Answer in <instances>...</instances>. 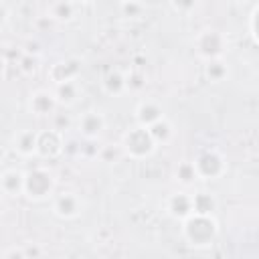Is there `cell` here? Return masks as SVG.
Listing matches in <instances>:
<instances>
[{
    "label": "cell",
    "instance_id": "obj_1",
    "mask_svg": "<svg viewBox=\"0 0 259 259\" xmlns=\"http://www.w3.org/2000/svg\"><path fill=\"white\" fill-rule=\"evenodd\" d=\"M219 233V223L214 214L192 212L182 221V235L192 247H208Z\"/></svg>",
    "mask_w": 259,
    "mask_h": 259
},
{
    "label": "cell",
    "instance_id": "obj_2",
    "mask_svg": "<svg viewBox=\"0 0 259 259\" xmlns=\"http://www.w3.org/2000/svg\"><path fill=\"white\" fill-rule=\"evenodd\" d=\"M121 148H123V154L134 158V160H146L154 154L156 150V142L152 140L148 127L136 123L134 127H130L123 138H121Z\"/></svg>",
    "mask_w": 259,
    "mask_h": 259
},
{
    "label": "cell",
    "instance_id": "obj_3",
    "mask_svg": "<svg viewBox=\"0 0 259 259\" xmlns=\"http://www.w3.org/2000/svg\"><path fill=\"white\" fill-rule=\"evenodd\" d=\"M55 176L47 168H34L30 172H24V194L30 200H45L55 192Z\"/></svg>",
    "mask_w": 259,
    "mask_h": 259
},
{
    "label": "cell",
    "instance_id": "obj_4",
    "mask_svg": "<svg viewBox=\"0 0 259 259\" xmlns=\"http://www.w3.org/2000/svg\"><path fill=\"white\" fill-rule=\"evenodd\" d=\"M227 36L217 28H204L194 36V51L200 59H219L227 51Z\"/></svg>",
    "mask_w": 259,
    "mask_h": 259
},
{
    "label": "cell",
    "instance_id": "obj_5",
    "mask_svg": "<svg viewBox=\"0 0 259 259\" xmlns=\"http://www.w3.org/2000/svg\"><path fill=\"white\" fill-rule=\"evenodd\" d=\"M192 164L196 168L198 178H202V180H214V178H221L227 172L225 156L214 148H208V150L200 152Z\"/></svg>",
    "mask_w": 259,
    "mask_h": 259
},
{
    "label": "cell",
    "instance_id": "obj_6",
    "mask_svg": "<svg viewBox=\"0 0 259 259\" xmlns=\"http://www.w3.org/2000/svg\"><path fill=\"white\" fill-rule=\"evenodd\" d=\"M53 212L59 219H65V221L77 219L83 212V200L77 192H71V190L61 192L53 198Z\"/></svg>",
    "mask_w": 259,
    "mask_h": 259
},
{
    "label": "cell",
    "instance_id": "obj_7",
    "mask_svg": "<svg viewBox=\"0 0 259 259\" xmlns=\"http://www.w3.org/2000/svg\"><path fill=\"white\" fill-rule=\"evenodd\" d=\"M63 142L65 136L59 134L57 130H42L36 136V154L40 158H55L59 154H63Z\"/></svg>",
    "mask_w": 259,
    "mask_h": 259
},
{
    "label": "cell",
    "instance_id": "obj_8",
    "mask_svg": "<svg viewBox=\"0 0 259 259\" xmlns=\"http://www.w3.org/2000/svg\"><path fill=\"white\" fill-rule=\"evenodd\" d=\"M81 73V61L77 57H69L65 61H57L55 65H51L49 69V79L57 85V83H65V81H73L77 79Z\"/></svg>",
    "mask_w": 259,
    "mask_h": 259
},
{
    "label": "cell",
    "instance_id": "obj_9",
    "mask_svg": "<svg viewBox=\"0 0 259 259\" xmlns=\"http://www.w3.org/2000/svg\"><path fill=\"white\" fill-rule=\"evenodd\" d=\"M28 109L38 115V117H45V115H51L55 109H57V99L53 95V91H47V89H36L34 93H30V99H28Z\"/></svg>",
    "mask_w": 259,
    "mask_h": 259
},
{
    "label": "cell",
    "instance_id": "obj_10",
    "mask_svg": "<svg viewBox=\"0 0 259 259\" xmlns=\"http://www.w3.org/2000/svg\"><path fill=\"white\" fill-rule=\"evenodd\" d=\"M77 130L83 138H99L101 132L105 130V117L99 111H85L79 121H77Z\"/></svg>",
    "mask_w": 259,
    "mask_h": 259
},
{
    "label": "cell",
    "instance_id": "obj_11",
    "mask_svg": "<svg viewBox=\"0 0 259 259\" xmlns=\"http://www.w3.org/2000/svg\"><path fill=\"white\" fill-rule=\"evenodd\" d=\"M0 194L20 196L24 194V172L16 168H8L0 174Z\"/></svg>",
    "mask_w": 259,
    "mask_h": 259
},
{
    "label": "cell",
    "instance_id": "obj_12",
    "mask_svg": "<svg viewBox=\"0 0 259 259\" xmlns=\"http://www.w3.org/2000/svg\"><path fill=\"white\" fill-rule=\"evenodd\" d=\"M36 136H38L36 130H20V132H16L14 138H12L14 152L18 156H22V158L34 156L36 154Z\"/></svg>",
    "mask_w": 259,
    "mask_h": 259
},
{
    "label": "cell",
    "instance_id": "obj_13",
    "mask_svg": "<svg viewBox=\"0 0 259 259\" xmlns=\"http://www.w3.org/2000/svg\"><path fill=\"white\" fill-rule=\"evenodd\" d=\"M166 208L170 212V217L184 221L188 214H192V198L188 192H174L168 196L166 200Z\"/></svg>",
    "mask_w": 259,
    "mask_h": 259
},
{
    "label": "cell",
    "instance_id": "obj_14",
    "mask_svg": "<svg viewBox=\"0 0 259 259\" xmlns=\"http://www.w3.org/2000/svg\"><path fill=\"white\" fill-rule=\"evenodd\" d=\"M53 95L57 99V105H63V107L75 105L77 99H79V95H81V89H79L77 79L65 81V83H57L55 89H53Z\"/></svg>",
    "mask_w": 259,
    "mask_h": 259
},
{
    "label": "cell",
    "instance_id": "obj_15",
    "mask_svg": "<svg viewBox=\"0 0 259 259\" xmlns=\"http://www.w3.org/2000/svg\"><path fill=\"white\" fill-rule=\"evenodd\" d=\"M134 113H136V121H138L140 125H144V127H148V125H152L154 121H158L160 117H164L162 107H160L156 101H152V99L140 101Z\"/></svg>",
    "mask_w": 259,
    "mask_h": 259
},
{
    "label": "cell",
    "instance_id": "obj_16",
    "mask_svg": "<svg viewBox=\"0 0 259 259\" xmlns=\"http://www.w3.org/2000/svg\"><path fill=\"white\" fill-rule=\"evenodd\" d=\"M101 87H103V91H105L107 95H111V97H117V95L125 93V73H121V71H117V69L109 71V73L103 77Z\"/></svg>",
    "mask_w": 259,
    "mask_h": 259
},
{
    "label": "cell",
    "instance_id": "obj_17",
    "mask_svg": "<svg viewBox=\"0 0 259 259\" xmlns=\"http://www.w3.org/2000/svg\"><path fill=\"white\" fill-rule=\"evenodd\" d=\"M148 132H150L152 140L156 142V146L158 144H162V146L168 144L172 140V136H174V127H172V123L166 117H160L158 121H154L152 125H148Z\"/></svg>",
    "mask_w": 259,
    "mask_h": 259
},
{
    "label": "cell",
    "instance_id": "obj_18",
    "mask_svg": "<svg viewBox=\"0 0 259 259\" xmlns=\"http://www.w3.org/2000/svg\"><path fill=\"white\" fill-rule=\"evenodd\" d=\"M192 198V212H198V214H214L217 210V198L206 192V190H200L196 194H190Z\"/></svg>",
    "mask_w": 259,
    "mask_h": 259
},
{
    "label": "cell",
    "instance_id": "obj_19",
    "mask_svg": "<svg viewBox=\"0 0 259 259\" xmlns=\"http://www.w3.org/2000/svg\"><path fill=\"white\" fill-rule=\"evenodd\" d=\"M49 16L55 22H69L75 16V2L73 0H55L49 8Z\"/></svg>",
    "mask_w": 259,
    "mask_h": 259
},
{
    "label": "cell",
    "instance_id": "obj_20",
    "mask_svg": "<svg viewBox=\"0 0 259 259\" xmlns=\"http://www.w3.org/2000/svg\"><path fill=\"white\" fill-rule=\"evenodd\" d=\"M204 75H206V79H208L210 83H221V81H225V79L229 77V67H227V63L223 61V57H219V59H208L206 65H204Z\"/></svg>",
    "mask_w": 259,
    "mask_h": 259
},
{
    "label": "cell",
    "instance_id": "obj_21",
    "mask_svg": "<svg viewBox=\"0 0 259 259\" xmlns=\"http://www.w3.org/2000/svg\"><path fill=\"white\" fill-rule=\"evenodd\" d=\"M176 180H178L180 184H184V186L194 184V182L198 180V174H196L194 164H192V162H188V160L180 162V164L176 166Z\"/></svg>",
    "mask_w": 259,
    "mask_h": 259
},
{
    "label": "cell",
    "instance_id": "obj_22",
    "mask_svg": "<svg viewBox=\"0 0 259 259\" xmlns=\"http://www.w3.org/2000/svg\"><path fill=\"white\" fill-rule=\"evenodd\" d=\"M121 156H125L121 144H107V146L99 148V156L97 158L101 162H105V164H115V162L121 160Z\"/></svg>",
    "mask_w": 259,
    "mask_h": 259
},
{
    "label": "cell",
    "instance_id": "obj_23",
    "mask_svg": "<svg viewBox=\"0 0 259 259\" xmlns=\"http://www.w3.org/2000/svg\"><path fill=\"white\" fill-rule=\"evenodd\" d=\"M144 87H146V75L140 69H132L130 73H125V91L140 93Z\"/></svg>",
    "mask_w": 259,
    "mask_h": 259
},
{
    "label": "cell",
    "instance_id": "obj_24",
    "mask_svg": "<svg viewBox=\"0 0 259 259\" xmlns=\"http://www.w3.org/2000/svg\"><path fill=\"white\" fill-rule=\"evenodd\" d=\"M99 142L97 138H83L81 148H79V158L83 160H95L99 156Z\"/></svg>",
    "mask_w": 259,
    "mask_h": 259
},
{
    "label": "cell",
    "instance_id": "obj_25",
    "mask_svg": "<svg viewBox=\"0 0 259 259\" xmlns=\"http://www.w3.org/2000/svg\"><path fill=\"white\" fill-rule=\"evenodd\" d=\"M71 125H73V119L69 117V113H65V111H57V109L51 113V127L57 130L59 134L65 136V132L71 130Z\"/></svg>",
    "mask_w": 259,
    "mask_h": 259
},
{
    "label": "cell",
    "instance_id": "obj_26",
    "mask_svg": "<svg viewBox=\"0 0 259 259\" xmlns=\"http://www.w3.org/2000/svg\"><path fill=\"white\" fill-rule=\"evenodd\" d=\"M18 69H20L24 75H34L36 69H38V55L22 53L20 59H18Z\"/></svg>",
    "mask_w": 259,
    "mask_h": 259
},
{
    "label": "cell",
    "instance_id": "obj_27",
    "mask_svg": "<svg viewBox=\"0 0 259 259\" xmlns=\"http://www.w3.org/2000/svg\"><path fill=\"white\" fill-rule=\"evenodd\" d=\"M119 8H121V14H123L125 18H138V16H142V12H144L142 0H123V2L119 4Z\"/></svg>",
    "mask_w": 259,
    "mask_h": 259
},
{
    "label": "cell",
    "instance_id": "obj_28",
    "mask_svg": "<svg viewBox=\"0 0 259 259\" xmlns=\"http://www.w3.org/2000/svg\"><path fill=\"white\" fill-rule=\"evenodd\" d=\"M257 12H259V8L253 6L251 8V14H249V36H251L253 45L259 42V38H257Z\"/></svg>",
    "mask_w": 259,
    "mask_h": 259
},
{
    "label": "cell",
    "instance_id": "obj_29",
    "mask_svg": "<svg viewBox=\"0 0 259 259\" xmlns=\"http://www.w3.org/2000/svg\"><path fill=\"white\" fill-rule=\"evenodd\" d=\"M79 148H81V142L79 140H65L63 142V154L65 156L79 158Z\"/></svg>",
    "mask_w": 259,
    "mask_h": 259
},
{
    "label": "cell",
    "instance_id": "obj_30",
    "mask_svg": "<svg viewBox=\"0 0 259 259\" xmlns=\"http://www.w3.org/2000/svg\"><path fill=\"white\" fill-rule=\"evenodd\" d=\"M170 4H172V8L178 10V12H190V10L198 4V0H170Z\"/></svg>",
    "mask_w": 259,
    "mask_h": 259
},
{
    "label": "cell",
    "instance_id": "obj_31",
    "mask_svg": "<svg viewBox=\"0 0 259 259\" xmlns=\"http://www.w3.org/2000/svg\"><path fill=\"white\" fill-rule=\"evenodd\" d=\"M53 24H55V20H53L49 14L38 16V18L34 20V26H36L38 30H51V28H53Z\"/></svg>",
    "mask_w": 259,
    "mask_h": 259
},
{
    "label": "cell",
    "instance_id": "obj_32",
    "mask_svg": "<svg viewBox=\"0 0 259 259\" xmlns=\"http://www.w3.org/2000/svg\"><path fill=\"white\" fill-rule=\"evenodd\" d=\"M2 255H4V257H26V255H24V249H20V247H10V249H6Z\"/></svg>",
    "mask_w": 259,
    "mask_h": 259
},
{
    "label": "cell",
    "instance_id": "obj_33",
    "mask_svg": "<svg viewBox=\"0 0 259 259\" xmlns=\"http://www.w3.org/2000/svg\"><path fill=\"white\" fill-rule=\"evenodd\" d=\"M24 47H26V49H24V53H28V55H38V53H40V45H38V42H34V40H28Z\"/></svg>",
    "mask_w": 259,
    "mask_h": 259
},
{
    "label": "cell",
    "instance_id": "obj_34",
    "mask_svg": "<svg viewBox=\"0 0 259 259\" xmlns=\"http://www.w3.org/2000/svg\"><path fill=\"white\" fill-rule=\"evenodd\" d=\"M6 20H8V10H6L4 4H0V26H2Z\"/></svg>",
    "mask_w": 259,
    "mask_h": 259
},
{
    "label": "cell",
    "instance_id": "obj_35",
    "mask_svg": "<svg viewBox=\"0 0 259 259\" xmlns=\"http://www.w3.org/2000/svg\"><path fill=\"white\" fill-rule=\"evenodd\" d=\"M2 214H4V200L0 198V217H2Z\"/></svg>",
    "mask_w": 259,
    "mask_h": 259
},
{
    "label": "cell",
    "instance_id": "obj_36",
    "mask_svg": "<svg viewBox=\"0 0 259 259\" xmlns=\"http://www.w3.org/2000/svg\"><path fill=\"white\" fill-rule=\"evenodd\" d=\"M2 69H4V59H0V75H2Z\"/></svg>",
    "mask_w": 259,
    "mask_h": 259
},
{
    "label": "cell",
    "instance_id": "obj_37",
    "mask_svg": "<svg viewBox=\"0 0 259 259\" xmlns=\"http://www.w3.org/2000/svg\"><path fill=\"white\" fill-rule=\"evenodd\" d=\"M235 2H239V4H247V2H251V0H235Z\"/></svg>",
    "mask_w": 259,
    "mask_h": 259
},
{
    "label": "cell",
    "instance_id": "obj_38",
    "mask_svg": "<svg viewBox=\"0 0 259 259\" xmlns=\"http://www.w3.org/2000/svg\"><path fill=\"white\" fill-rule=\"evenodd\" d=\"M0 160H2V150H0Z\"/></svg>",
    "mask_w": 259,
    "mask_h": 259
},
{
    "label": "cell",
    "instance_id": "obj_39",
    "mask_svg": "<svg viewBox=\"0 0 259 259\" xmlns=\"http://www.w3.org/2000/svg\"><path fill=\"white\" fill-rule=\"evenodd\" d=\"M119 2H123V0H119Z\"/></svg>",
    "mask_w": 259,
    "mask_h": 259
}]
</instances>
